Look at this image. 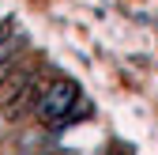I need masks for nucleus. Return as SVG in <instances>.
Masks as SVG:
<instances>
[{"label": "nucleus", "instance_id": "f257e3e1", "mask_svg": "<svg viewBox=\"0 0 158 155\" xmlns=\"http://www.w3.org/2000/svg\"><path fill=\"white\" fill-rule=\"evenodd\" d=\"M79 102V87L72 80H49L42 87V95H38V102H34V113L42 117L45 125L53 121H68V113L75 110Z\"/></svg>", "mask_w": 158, "mask_h": 155}, {"label": "nucleus", "instance_id": "f03ea898", "mask_svg": "<svg viewBox=\"0 0 158 155\" xmlns=\"http://www.w3.org/2000/svg\"><path fill=\"white\" fill-rule=\"evenodd\" d=\"M23 53H27V34H15L11 42L0 49V87H4L11 76H15V68H19V61H23Z\"/></svg>", "mask_w": 158, "mask_h": 155}, {"label": "nucleus", "instance_id": "7ed1b4c3", "mask_svg": "<svg viewBox=\"0 0 158 155\" xmlns=\"http://www.w3.org/2000/svg\"><path fill=\"white\" fill-rule=\"evenodd\" d=\"M15 34H19V30H15V19H0V49H4Z\"/></svg>", "mask_w": 158, "mask_h": 155}, {"label": "nucleus", "instance_id": "20e7f679", "mask_svg": "<svg viewBox=\"0 0 158 155\" xmlns=\"http://www.w3.org/2000/svg\"><path fill=\"white\" fill-rule=\"evenodd\" d=\"M106 155H128V151H124V148H109Z\"/></svg>", "mask_w": 158, "mask_h": 155}]
</instances>
